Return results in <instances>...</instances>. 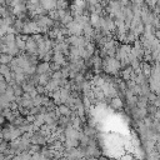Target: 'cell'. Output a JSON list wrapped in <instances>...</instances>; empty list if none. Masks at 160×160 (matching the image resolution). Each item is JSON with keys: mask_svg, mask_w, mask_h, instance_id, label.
Here are the masks:
<instances>
[{"mask_svg": "<svg viewBox=\"0 0 160 160\" xmlns=\"http://www.w3.org/2000/svg\"><path fill=\"white\" fill-rule=\"evenodd\" d=\"M14 59V56H11L10 54H4V52H0V62L1 64H5V65H9L11 62V60Z\"/></svg>", "mask_w": 160, "mask_h": 160, "instance_id": "8", "label": "cell"}, {"mask_svg": "<svg viewBox=\"0 0 160 160\" xmlns=\"http://www.w3.org/2000/svg\"><path fill=\"white\" fill-rule=\"evenodd\" d=\"M25 50L28 54H32V55H38V45H36V41L34 40L32 35H29L26 38V41H25Z\"/></svg>", "mask_w": 160, "mask_h": 160, "instance_id": "2", "label": "cell"}, {"mask_svg": "<svg viewBox=\"0 0 160 160\" xmlns=\"http://www.w3.org/2000/svg\"><path fill=\"white\" fill-rule=\"evenodd\" d=\"M11 86H12V90H14V94H15L16 98H20V96L24 94V90H22L21 85H19V84H14V85H11Z\"/></svg>", "mask_w": 160, "mask_h": 160, "instance_id": "10", "label": "cell"}, {"mask_svg": "<svg viewBox=\"0 0 160 160\" xmlns=\"http://www.w3.org/2000/svg\"><path fill=\"white\" fill-rule=\"evenodd\" d=\"M110 106H111L112 109H116V110L121 109V108H122V100H121V98H119V96L111 98V101H110Z\"/></svg>", "mask_w": 160, "mask_h": 160, "instance_id": "7", "label": "cell"}, {"mask_svg": "<svg viewBox=\"0 0 160 160\" xmlns=\"http://www.w3.org/2000/svg\"><path fill=\"white\" fill-rule=\"evenodd\" d=\"M1 141H4V139H2V134L0 132V142H1Z\"/></svg>", "mask_w": 160, "mask_h": 160, "instance_id": "13", "label": "cell"}, {"mask_svg": "<svg viewBox=\"0 0 160 160\" xmlns=\"http://www.w3.org/2000/svg\"><path fill=\"white\" fill-rule=\"evenodd\" d=\"M0 66H1V62H0Z\"/></svg>", "mask_w": 160, "mask_h": 160, "instance_id": "14", "label": "cell"}, {"mask_svg": "<svg viewBox=\"0 0 160 160\" xmlns=\"http://www.w3.org/2000/svg\"><path fill=\"white\" fill-rule=\"evenodd\" d=\"M156 6L160 9V0H158V2H156Z\"/></svg>", "mask_w": 160, "mask_h": 160, "instance_id": "12", "label": "cell"}, {"mask_svg": "<svg viewBox=\"0 0 160 160\" xmlns=\"http://www.w3.org/2000/svg\"><path fill=\"white\" fill-rule=\"evenodd\" d=\"M51 59H52V62H56V64H59L60 66H65V65H66L65 55H64L61 51H54Z\"/></svg>", "mask_w": 160, "mask_h": 160, "instance_id": "5", "label": "cell"}, {"mask_svg": "<svg viewBox=\"0 0 160 160\" xmlns=\"http://www.w3.org/2000/svg\"><path fill=\"white\" fill-rule=\"evenodd\" d=\"M48 71H50V64L48 61H42V62H40V64L36 65V74L38 75L45 74Z\"/></svg>", "mask_w": 160, "mask_h": 160, "instance_id": "6", "label": "cell"}, {"mask_svg": "<svg viewBox=\"0 0 160 160\" xmlns=\"http://www.w3.org/2000/svg\"><path fill=\"white\" fill-rule=\"evenodd\" d=\"M66 29L70 35H82V26L74 20L66 25Z\"/></svg>", "mask_w": 160, "mask_h": 160, "instance_id": "3", "label": "cell"}, {"mask_svg": "<svg viewBox=\"0 0 160 160\" xmlns=\"http://www.w3.org/2000/svg\"><path fill=\"white\" fill-rule=\"evenodd\" d=\"M30 142L31 144H36V145H44L46 142V138L44 135H41L39 131H36L35 134H32L30 136Z\"/></svg>", "mask_w": 160, "mask_h": 160, "instance_id": "4", "label": "cell"}, {"mask_svg": "<svg viewBox=\"0 0 160 160\" xmlns=\"http://www.w3.org/2000/svg\"><path fill=\"white\" fill-rule=\"evenodd\" d=\"M5 120H6V119L2 116V114H0V125H1V124H4V122H5Z\"/></svg>", "mask_w": 160, "mask_h": 160, "instance_id": "11", "label": "cell"}, {"mask_svg": "<svg viewBox=\"0 0 160 160\" xmlns=\"http://www.w3.org/2000/svg\"><path fill=\"white\" fill-rule=\"evenodd\" d=\"M102 69L105 70V72L108 74H111V75H116L119 72V70L121 69V65H120V61L114 58V56H105L104 60H102V64H101Z\"/></svg>", "mask_w": 160, "mask_h": 160, "instance_id": "1", "label": "cell"}, {"mask_svg": "<svg viewBox=\"0 0 160 160\" xmlns=\"http://www.w3.org/2000/svg\"><path fill=\"white\" fill-rule=\"evenodd\" d=\"M141 71H142V74H144L146 78H149V76L151 75V66H150L148 62H142V64H141Z\"/></svg>", "mask_w": 160, "mask_h": 160, "instance_id": "9", "label": "cell"}]
</instances>
